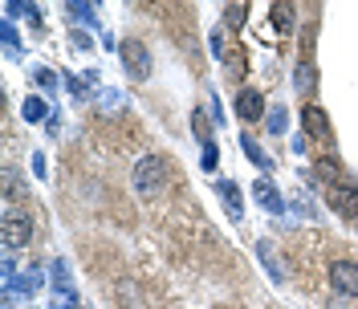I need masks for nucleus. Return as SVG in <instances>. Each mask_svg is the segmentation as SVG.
I'll return each mask as SVG.
<instances>
[{"label": "nucleus", "instance_id": "21", "mask_svg": "<svg viewBox=\"0 0 358 309\" xmlns=\"http://www.w3.org/2000/svg\"><path fill=\"white\" fill-rule=\"evenodd\" d=\"M273 21H277V29H293V8L289 4H273Z\"/></svg>", "mask_w": 358, "mask_h": 309}, {"label": "nucleus", "instance_id": "12", "mask_svg": "<svg viewBox=\"0 0 358 309\" xmlns=\"http://www.w3.org/2000/svg\"><path fill=\"white\" fill-rule=\"evenodd\" d=\"M21 118L24 122H49V102L45 98H24V106H21Z\"/></svg>", "mask_w": 358, "mask_h": 309}, {"label": "nucleus", "instance_id": "31", "mask_svg": "<svg viewBox=\"0 0 358 309\" xmlns=\"http://www.w3.org/2000/svg\"><path fill=\"white\" fill-rule=\"evenodd\" d=\"M212 118H216V122H224V106H220V98H212Z\"/></svg>", "mask_w": 358, "mask_h": 309}, {"label": "nucleus", "instance_id": "14", "mask_svg": "<svg viewBox=\"0 0 358 309\" xmlns=\"http://www.w3.org/2000/svg\"><path fill=\"white\" fill-rule=\"evenodd\" d=\"M241 151H245L248 159H252V163L261 167V171H273V159H268V154L261 151V147H257V138H252V134H241Z\"/></svg>", "mask_w": 358, "mask_h": 309}, {"label": "nucleus", "instance_id": "22", "mask_svg": "<svg viewBox=\"0 0 358 309\" xmlns=\"http://www.w3.org/2000/svg\"><path fill=\"white\" fill-rule=\"evenodd\" d=\"M0 37H4V49H8V57H17V29H13V21L0 24Z\"/></svg>", "mask_w": 358, "mask_h": 309}, {"label": "nucleus", "instance_id": "28", "mask_svg": "<svg viewBox=\"0 0 358 309\" xmlns=\"http://www.w3.org/2000/svg\"><path fill=\"white\" fill-rule=\"evenodd\" d=\"M203 171H212V167H216V163H220V154H216V143H212V147H203Z\"/></svg>", "mask_w": 358, "mask_h": 309}, {"label": "nucleus", "instance_id": "30", "mask_svg": "<svg viewBox=\"0 0 358 309\" xmlns=\"http://www.w3.org/2000/svg\"><path fill=\"white\" fill-rule=\"evenodd\" d=\"M212 53H216V57H224V33H212Z\"/></svg>", "mask_w": 358, "mask_h": 309}, {"label": "nucleus", "instance_id": "26", "mask_svg": "<svg viewBox=\"0 0 358 309\" xmlns=\"http://www.w3.org/2000/svg\"><path fill=\"white\" fill-rule=\"evenodd\" d=\"M228 78H236V82L245 78V57H236V53L228 57Z\"/></svg>", "mask_w": 358, "mask_h": 309}, {"label": "nucleus", "instance_id": "20", "mask_svg": "<svg viewBox=\"0 0 358 309\" xmlns=\"http://www.w3.org/2000/svg\"><path fill=\"white\" fill-rule=\"evenodd\" d=\"M49 273H53V285H57V289H73V285H69V265L62 261V257L49 265Z\"/></svg>", "mask_w": 358, "mask_h": 309}, {"label": "nucleus", "instance_id": "2", "mask_svg": "<svg viewBox=\"0 0 358 309\" xmlns=\"http://www.w3.org/2000/svg\"><path fill=\"white\" fill-rule=\"evenodd\" d=\"M118 57H122V69L131 73L134 82H147V78H151V69H155V62H151V49L138 41V37H127V41H122V49H118Z\"/></svg>", "mask_w": 358, "mask_h": 309}, {"label": "nucleus", "instance_id": "25", "mask_svg": "<svg viewBox=\"0 0 358 309\" xmlns=\"http://www.w3.org/2000/svg\"><path fill=\"white\" fill-rule=\"evenodd\" d=\"M265 122H268V131H273V134H281V131H285V110H281V106H277V110H268Z\"/></svg>", "mask_w": 358, "mask_h": 309}, {"label": "nucleus", "instance_id": "16", "mask_svg": "<svg viewBox=\"0 0 358 309\" xmlns=\"http://www.w3.org/2000/svg\"><path fill=\"white\" fill-rule=\"evenodd\" d=\"M98 106H102L106 114H118L122 106H131V102H127V98H122L118 89H98Z\"/></svg>", "mask_w": 358, "mask_h": 309}, {"label": "nucleus", "instance_id": "19", "mask_svg": "<svg viewBox=\"0 0 358 309\" xmlns=\"http://www.w3.org/2000/svg\"><path fill=\"white\" fill-rule=\"evenodd\" d=\"M53 309H78V293L73 289H53Z\"/></svg>", "mask_w": 358, "mask_h": 309}, {"label": "nucleus", "instance_id": "15", "mask_svg": "<svg viewBox=\"0 0 358 309\" xmlns=\"http://www.w3.org/2000/svg\"><path fill=\"white\" fill-rule=\"evenodd\" d=\"M192 131H196V138H200L203 147H212L216 138H212V122H208V114L203 110H192Z\"/></svg>", "mask_w": 358, "mask_h": 309}, {"label": "nucleus", "instance_id": "24", "mask_svg": "<svg viewBox=\"0 0 358 309\" xmlns=\"http://www.w3.org/2000/svg\"><path fill=\"white\" fill-rule=\"evenodd\" d=\"M33 78H37V86H45V89H57V78H53V69L37 66V69H33Z\"/></svg>", "mask_w": 358, "mask_h": 309}, {"label": "nucleus", "instance_id": "27", "mask_svg": "<svg viewBox=\"0 0 358 309\" xmlns=\"http://www.w3.org/2000/svg\"><path fill=\"white\" fill-rule=\"evenodd\" d=\"M69 41H73V49H90V45H94V37H90V33H82V29H73V33H69Z\"/></svg>", "mask_w": 358, "mask_h": 309}, {"label": "nucleus", "instance_id": "3", "mask_svg": "<svg viewBox=\"0 0 358 309\" xmlns=\"http://www.w3.org/2000/svg\"><path fill=\"white\" fill-rule=\"evenodd\" d=\"M41 289V268H24V273H17V281H8L4 285V306L8 309H17L24 306V301H33V293Z\"/></svg>", "mask_w": 358, "mask_h": 309}, {"label": "nucleus", "instance_id": "9", "mask_svg": "<svg viewBox=\"0 0 358 309\" xmlns=\"http://www.w3.org/2000/svg\"><path fill=\"white\" fill-rule=\"evenodd\" d=\"M216 196L224 199V208H228V216H232V220H241V216H245V203H241V187H236L232 179H216Z\"/></svg>", "mask_w": 358, "mask_h": 309}, {"label": "nucleus", "instance_id": "6", "mask_svg": "<svg viewBox=\"0 0 358 309\" xmlns=\"http://www.w3.org/2000/svg\"><path fill=\"white\" fill-rule=\"evenodd\" d=\"M330 285H334L342 297H358V265L355 261H334V265H330Z\"/></svg>", "mask_w": 358, "mask_h": 309}, {"label": "nucleus", "instance_id": "4", "mask_svg": "<svg viewBox=\"0 0 358 309\" xmlns=\"http://www.w3.org/2000/svg\"><path fill=\"white\" fill-rule=\"evenodd\" d=\"M0 232H4V248H8V252H13V248H24V244L33 240V220H29V212H4Z\"/></svg>", "mask_w": 358, "mask_h": 309}, {"label": "nucleus", "instance_id": "18", "mask_svg": "<svg viewBox=\"0 0 358 309\" xmlns=\"http://www.w3.org/2000/svg\"><path fill=\"white\" fill-rule=\"evenodd\" d=\"M224 17H228L232 29H241V24L248 21V4H241V0H236V4H224Z\"/></svg>", "mask_w": 358, "mask_h": 309}, {"label": "nucleus", "instance_id": "13", "mask_svg": "<svg viewBox=\"0 0 358 309\" xmlns=\"http://www.w3.org/2000/svg\"><path fill=\"white\" fill-rule=\"evenodd\" d=\"M257 257H261V261H265L268 277H273V281H277V285H281V281H285V273H281V261H277V257H273V244H268V240H257Z\"/></svg>", "mask_w": 358, "mask_h": 309}, {"label": "nucleus", "instance_id": "1", "mask_svg": "<svg viewBox=\"0 0 358 309\" xmlns=\"http://www.w3.org/2000/svg\"><path fill=\"white\" fill-rule=\"evenodd\" d=\"M163 183H167V163L159 154H147L134 163V192L143 199H155L163 192Z\"/></svg>", "mask_w": 358, "mask_h": 309}, {"label": "nucleus", "instance_id": "8", "mask_svg": "<svg viewBox=\"0 0 358 309\" xmlns=\"http://www.w3.org/2000/svg\"><path fill=\"white\" fill-rule=\"evenodd\" d=\"M236 114H241L245 122H257V118L265 114V98H261L257 89H241V94H236Z\"/></svg>", "mask_w": 358, "mask_h": 309}, {"label": "nucleus", "instance_id": "5", "mask_svg": "<svg viewBox=\"0 0 358 309\" xmlns=\"http://www.w3.org/2000/svg\"><path fill=\"white\" fill-rule=\"evenodd\" d=\"M326 199L334 203V212H342V216H355V208H358V183L342 175L338 183H330V187H326Z\"/></svg>", "mask_w": 358, "mask_h": 309}, {"label": "nucleus", "instance_id": "29", "mask_svg": "<svg viewBox=\"0 0 358 309\" xmlns=\"http://www.w3.org/2000/svg\"><path fill=\"white\" fill-rule=\"evenodd\" d=\"M33 171H37V175H41V179L49 175V171H45V154H41V151L33 154Z\"/></svg>", "mask_w": 358, "mask_h": 309}, {"label": "nucleus", "instance_id": "7", "mask_svg": "<svg viewBox=\"0 0 358 309\" xmlns=\"http://www.w3.org/2000/svg\"><path fill=\"white\" fill-rule=\"evenodd\" d=\"M252 196H257V203H261L265 212H273V216H277V212H285V199H281V192L268 183V175H261L257 183H252Z\"/></svg>", "mask_w": 358, "mask_h": 309}, {"label": "nucleus", "instance_id": "17", "mask_svg": "<svg viewBox=\"0 0 358 309\" xmlns=\"http://www.w3.org/2000/svg\"><path fill=\"white\" fill-rule=\"evenodd\" d=\"M66 8H69V17H73V21L94 24V4H86V0H69Z\"/></svg>", "mask_w": 358, "mask_h": 309}, {"label": "nucleus", "instance_id": "11", "mask_svg": "<svg viewBox=\"0 0 358 309\" xmlns=\"http://www.w3.org/2000/svg\"><path fill=\"white\" fill-rule=\"evenodd\" d=\"M313 82H317L313 62H297V69H293V89H297L301 98H310V94H313Z\"/></svg>", "mask_w": 358, "mask_h": 309}, {"label": "nucleus", "instance_id": "23", "mask_svg": "<svg viewBox=\"0 0 358 309\" xmlns=\"http://www.w3.org/2000/svg\"><path fill=\"white\" fill-rule=\"evenodd\" d=\"M66 86H69V94H73L78 102H86V98H90V86H86V82H78L73 73H66Z\"/></svg>", "mask_w": 358, "mask_h": 309}, {"label": "nucleus", "instance_id": "10", "mask_svg": "<svg viewBox=\"0 0 358 309\" xmlns=\"http://www.w3.org/2000/svg\"><path fill=\"white\" fill-rule=\"evenodd\" d=\"M301 127L310 138H330V122H326V114L317 110V106H306L301 110Z\"/></svg>", "mask_w": 358, "mask_h": 309}]
</instances>
